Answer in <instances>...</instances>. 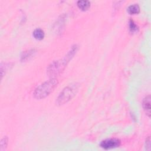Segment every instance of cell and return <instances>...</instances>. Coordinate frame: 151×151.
<instances>
[{
	"mask_svg": "<svg viewBox=\"0 0 151 151\" xmlns=\"http://www.w3.org/2000/svg\"><path fill=\"white\" fill-rule=\"evenodd\" d=\"M143 107L146 115L150 117V96L148 95L143 99Z\"/></svg>",
	"mask_w": 151,
	"mask_h": 151,
	"instance_id": "obj_5",
	"label": "cell"
},
{
	"mask_svg": "<svg viewBox=\"0 0 151 151\" xmlns=\"http://www.w3.org/2000/svg\"><path fill=\"white\" fill-rule=\"evenodd\" d=\"M78 86L76 84L69 85L66 87L60 94L57 98V103L63 105L70 100L77 93Z\"/></svg>",
	"mask_w": 151,
	"mask_h": 151,
	"instance_id": "obj_3",
	"label": "cell"
},
{
	"mask_svg": "<svg viewBox=\"0 0 151 151\" xmlns=\"http://www.w3.org/2000/svg\"><path fill=\"white\" fill-rule=\"evenodd\" d=\"M129 29H130V31L132 32V33L136 31L137 30V29H138L137 26L134 23V22L132 20L130 21V23H129Z\"/></svg>",
	"mask_w": 151,
	"mask_h": 151,
	"instance_id": "obj_9",
	"label": "cell"
},
{
	"mask_svg": "<svg viewBox=\"0 0 151 151\" xmlns=\"http://www.w3.org/2000/svg\"><path fill=\"white\" fill-rule=\"evenodd\" d=\"M120 141L118 139H108L102 142L100 146L104 149H110L119 147Z\"/></svg>",
	"mask_w": 151,
	"mask_h": 151,
	"instance_id": "obj_4",
	"label": "cell"
},
{
	"mask_svg": "<svg viewBox=\"0 0 151 151\" xmlns=\"http://www.w3.org/2000/svg\"><path fill=\"white\" fill-rule=\"evenodd\" d=\"M74 51H75V50L73 48L71 51L69 53H68L67 56L64 59L62 60H58L51 63V64L49 66L48 68V74L50 75H52L53 76V75H56L60 73L64 68L66 65L67 64V63L68 62V61L71 58V56H73V52Z\"/></svg>",
	"mask_w": 151,
	"mask_h": 151,
	"instance_id": "obj_2",
	"label": "cell"
},
{
	"mask_svg": "<svg viewBox=\"0 0 151 151\" xmlns=\"http://www.w3.org/2000/svg\"><path fill=\"white\" fill-rule=\"evenodd\" d=\"M45 36L44 32L41 28H37L33 32L34 37L38 40H41L44 38Z\"/></svg>",
	"mask_w": 151,
	"mask_h": 151,
	"instance_id": "obj_6",
	"label": "cell"
},
{
	"mask_svg": "<svg viewBox=\"0 0 151 151\" xmlns=\"http://www.w3.org/2000/svg\"><path fill=\"white\" fill-rule=\"evenodd\" d=\"M78 6L79 7V8L83 10V11H86L87 10L89 9V8L90 6V3L89 1H79L78 2Z\"/></svg>",
	"mask_w": 151,
	"mask_h": 151,
	"instance_id": "obj_7",
	"label": "cell"
},
{
	"mask_svg": "<svg viewBox=\"0 0 151 151\" xmlns=\"http://www.w3.org/2000/svg\"><path fill=\"white\" fill-rule=\"evenodd\" d=\"M8 144V138L7 137H4L1 142V150H3L6 149Z\"/></svg>",
	"mask_w": 151,
	"mask_h": 151,
	"instance_id": "obj_10",
	"label": "cell"
},
{
	"mask_svg": "<svg viewBox=\"0 0 151 151\" xmlns=\"http://www.w3.org/2000/svg\"><path fill=\"white\" fill-rule=\"evenodd\" d=\"M57 85L58 80L55 79L44 82L36 89L34 92V97L38 99L47 97L54 90Z\"/></svg>",
	"mask_w": 151,
	"mask_h": 151,
	"instance_id": "obj_1",
	"label": "cell"
},
{
	"mask_svg": "<svg viewBox=\"0 0 151 151\" xmlns=\"http://www.w3.org/2000/svg\"><path fill=\"white\" fill-rule=\"evenodd\" d=\"M146 150H150V137H148V138L146 140Z\"/></svg>",
	"mask_w": 151,
	"mask_h": 151,
	"instance_id": "obj_11",
	"label": "cell"
},
{
	"mask_svg": "<svg viewBox=\"0 0 151 151\" xmlns=\"http://www.w3.org/2000/svg\"><path fill=\"white\" fill-rule=\"evenodd\" d=\"M127 11L130 14H137L140 11L139 6L137 4L131 5L128 7Z\"/></svg>",
	"mask_w": 151,
	"mask_h": 151,
	"instance_id": "obj_8",
	"label": "cell"
}]
</instances>
